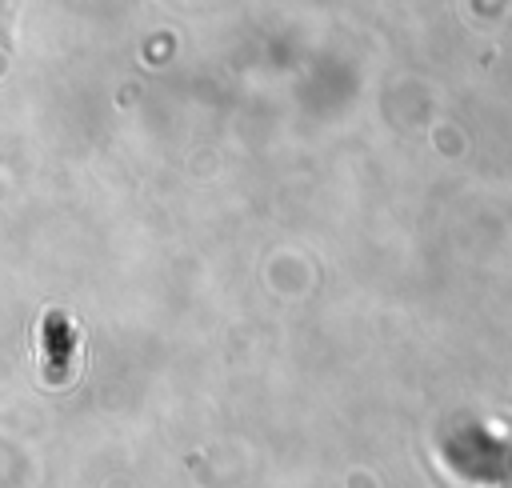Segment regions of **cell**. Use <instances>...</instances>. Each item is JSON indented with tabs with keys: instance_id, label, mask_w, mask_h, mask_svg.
Returning a JSON list of instances; mask_svg holds the SVG:
<instances>
[{
	"instance_id": "cell-1",
	"label": "cell",
	"mask_w": 512,
	"mask_h": 488,
	"mask_svg": "<svg viewBox=\"0 0 512 488\" xmlns=\"http://www.w3.org/2000/svg\"><path fill=\"white\" fill-rule=\"evenodd\" d=\"M72 328L64 316H48L44 320V352L52 348V360H44V376L52 380H64L68 376V356H72Z\"/></svg>"
}]
</instances>
